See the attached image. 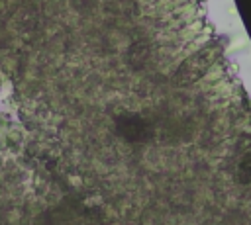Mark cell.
<instances>
[{
	"label": "cell",
	"mask_w": 251,
	"mask_h": 225,
	"mask_svg": "<svg viewBox=\"0 0 251 225\" xmlns=\"http://www.w3.org/2000/svg\"><path fill=\"white\" fill-rule=\"evenodd\" d=\"M116 131L126 141L137 143L151 137V123L137 113H124L116 117Z\"/></svg>",
	"instance_id": "6da1fadb"
},
{
	"label": "cell",
	"mask_w": 251,
	"mask_h": 225,
	"mask_svg": "<svg viewBox=\"0 0 251 225\" xmlns=\"http://www.w3.org/2000/svg\"><path fill=\"white\" fill-rule=\"evenodd\" d=\"M145 59H147V47L141 41H135L127 49V63H129V67L131 68H141Z\"/></svg>",
	"instance_id": "7a4b0ae2"
}]
</instances>
